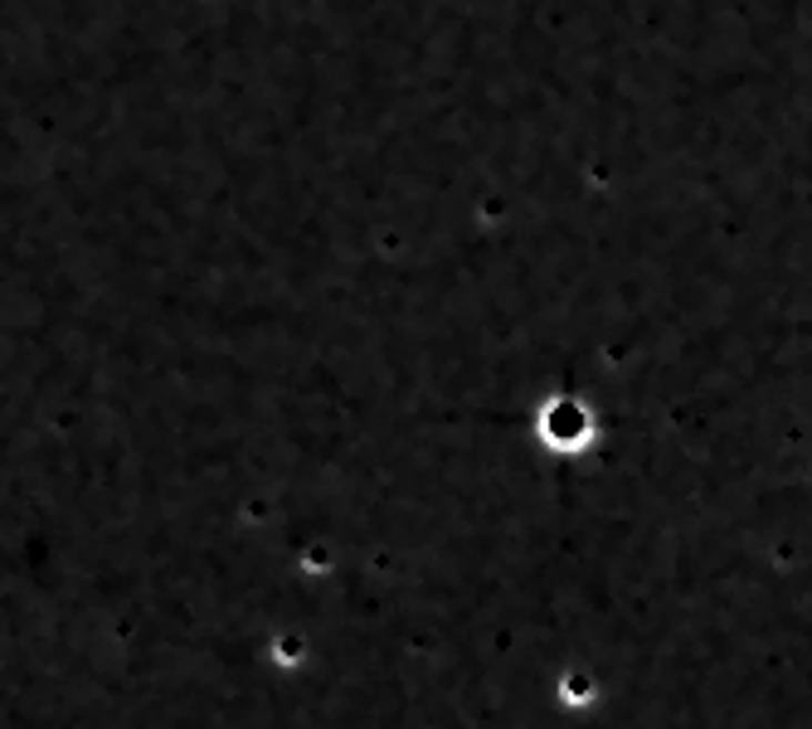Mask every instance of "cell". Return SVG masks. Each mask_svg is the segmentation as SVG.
<instances>
[]
</instances>
